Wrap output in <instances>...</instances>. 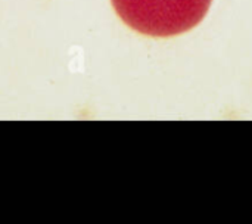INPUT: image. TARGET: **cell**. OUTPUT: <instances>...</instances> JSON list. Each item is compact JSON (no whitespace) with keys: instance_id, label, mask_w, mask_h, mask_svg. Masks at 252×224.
Here are the masks:
<instances>
[{"instance_id":"cell-1","label":"cell","mask_w":252,"mask_h":224,"mask_svg":"<svg viewBox=\"0 0 252 224\" xmlns=\"http://www.w3.org/2000/svg\"><path fill=\"white\" fill-rule=\"evenodd\" d=\"M118 16L134 31L171 37L196 27L213 0H111Z\"/></svg>"}]
</instances>
